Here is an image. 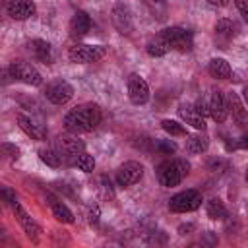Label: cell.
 I'll use <instances>...</instances> for the list:
<instances>
[{
	"instance_id": "8",
	"label": "cell",
	"mask_w": 248,
	"mask_h": 248,
	"mask_svg": "<svg viewBox=\"0 0 248 248\" xmlns=\"http://www.w3.org/2000/svg\"><path fill=\"white\" fill-rule=\"evenodd\" d=\"M56 149L62 153L64 163L66 161H76L78 155H81L85 151V143L78 138V134H68V136H60L56 140Z\"/></svg>"
},
{
	"instance_id": "32",
	"label": "cell",
	"mask_w": 248,
	"mask_h": 248,
	"mask_svg": "<svg viewBox=\"0 0 248 248\" xmlns=\"http://www.w3.org/2000/svg\"><path fill=\"white\" fill-rule=\"evenodd\" d=\"M2 151H4V155H6V157H10L12 161H16V159L19 157V147H17V145H14V143L4 141V143H2Z\"/></svg>"
},
{
	"instance_id": "6",
	"label": "cell",
	"mask_w": 248,
	"mask_h": 248,
	"mask_svg": "<svg viewBox=\"0 0 248 248\" xmlns=\"http://www.w3.org/2000/svg\"><path fill=\"white\" fill-rule=\"evenodd\" d=\"M202 205V194L198 190H184L169 200V209L172 213H188Z\"/></svg>"
},
{
	"instance_id": "34",
	"label": "cell",
	"mask_w": 248,
	"mask_h": 248,
	"mask_svg": "<svg viewBox=\"0 0 248 248\" xmlns=\"http://www.w3.org/2000/svg\"><path fill=\"white\" fill-rule=\"evenodd\" d=\"M234 4H236L238 12L242 14V17H244L246 23H248V0H234Z\"/></svg>"
},
{
	"instance_id": "25",
	"label": "cell",
	"mask_w": 248,
	"mask_h": 248,
	"mask_svg": "<svg viewBox=\"0 0 248 248\" xmlns=\"http://www.w3.org/2000/svg\"><path fill=\"white\" fill-rule=\"evenodd\" d=\"M205 211H207V217L213 219V221H217V219L223 221V219H227V215H229L225 203H223L219 198H211V200L207 202V205H205Z\"/></svg>"
},
{
	"instance_id": "28",
	"label": "cell",
	"mask_w": 248,
	"mask_h": 248,
	"mask_svg": "<svg viewBox=\"0 0 248 248\" xmlns=\"http://www.w3.org/2000/svg\"><path fill=\"white\" fill-rule=\"evenodd\" d=\"M161 128H163L167 134H170V136H186V128H184L180 122L170 120V118L161 120Z\"/></svg>"
},
{
	"instance_id": "12",
	"label": "cell",
	"mask_w": 248,
	"mask_h": 248,
	"mask_svg": "<svg viewBox=\"0 0 248 248\" xmlns=\"http://www.w3.org/2000/svg\"><path fill=\"white\" fill-rule=\"evenodd\" d=\"M128 97L134 105H145L149 101V85L140 74L128 76Z\"/></svg>"
},
{
	"instance_id": "39",
	"label": "cell",
	"mask_w": 248,
	"mask_h": 248,
	"mask_svg": "<svg viewBox=\"0 0 248 248\" xmlns=\"http://www.w3.org/2000/svg\"><path fill=\"white\" fill-rule=\"evenodd\" d=\"M244 176H246V182H248V167H246V174Z\"/></svg>"
},
{
	"instance_id": "11",
	"label": "cell",
	"mask_w": 248,
	"mask_h": 248,
	"mask_svg": "<svg viewBox=\"0 0 248 248\" xmlns=\"http://www.w3.org/2000/svg\"><path fill=\"white\" fill-rule=\"evenodd\" d=\"M110 17H112V25L116 27L118 33H122V35H130V33H132V29H134V19H132L130 8H128L124 2H116V4L112 6Z\"/></svg>"
},
{
	"instance_id": "13",
	"label": "cell",
	"mask_w": 248,
	"mask_h": 248,
	"mask_svg": "<svg viewBox=\"0 0 248 248\" xmlns=\"http://www.w3.org/2000/svg\"><path fill=\"white\" fill-rule=\"evenodd\" d=\"M17 124H19V128L29 136V138H33V140H46V126L41 122V120H37L35 116H31V114H25V112H19L17 116Z\"/></svg>"
},
{
	"instance_id": "24",
	"label": "cell",
	"mask_w": 248,
	"mask_h": 248,
	"mask_svg": "<svg viewBox=\"0 0 248 248\" xmlns=\"http://www.w3.org/2000/svg\"><path fill=\"white\" fill-rule=\"evenodd\" d=\"M48 203H50V209H52V215H54L56 221H60V223H74V215H72V211L68 209L66 203H62L56 198H50Z\"/></svg>"
},
{
	"instance_id": "35",
	"label": "cell",
	"mask_w": 248,
	"mask_h": 248,
	"mask_svg": "<svg viewBox=\"0 0 248 248\" xmlns=\"http://www.w3.org/2000/svg\"><path fill=\"white\" fill-rule=\"evenodd\" d=\"M229 149H248V136H242L236 143H232V145H227Z\"/></svg>"
},
{
	"instance_id": "21",
	"label": "cell",
	"mask_w": 248,
	"mask_h": 248,
	"mask_svg": "<svg viewBox=\"0 0 248 248\" xmlns=\"http://www.w3.org/2000/svg\"><path fill=\"white\" fill-rule=\"evenodd\" d=\"M207 72L211 78H217V79H229L232 74L231 64L225 58H211L207 64Z\"/></svg>"
},
{
	"instance_id": "4",
	"label": "cell",
	"mask_w": 248,
	"mask_h": 248,
	"mask_svg": "<svg viewBox=\"0 0 248 248\" xmlns=\"http://www.w3.org/2000/svg\"><path fill=\"white\" fill-rule=\"evenodd\" d=\"M105 54H107V46H103V45H83V43H78V45L70 46V50H68V58L74 64H91V62L101 60Z\"/></svg>"
},
{
	"instance_id": "36",
	"label": "cell",
	"mask_w": 248,
	"mask_h": 248,
	"mask_svg": "<svg viewBox=\"0 0 248 248\" xmlns=\"http://www.w3.org/2000/svg\"><path fill=\"white\" fill-rule=\"evenodd\" d=\"M97 221H99V207L97 205H91L89 207V223L95 225Z\"/></svg>"
},
{
	"instance_id": "17",
	"label": "cell",
	"mask_w": 248,
	"mask_h": 248,
	"mask_svg": "<svg viewBox=\"0 0 248 248\" xmlns=\"http://www.w3.org/2000/svg\"><path fill=\"white\" fill-rule=\"evenodd\" d=\"M27 50L31 52V56L43 64H52V46L48 41L45 39H31L27 43Z\"/></svg>"
},
{
	"instance_id": "23",
	"label": "cell",
	"mask_w": 248,
	"mask_h": 248,
	"mask_svg": "<svg viewBox=\"0 0 248 248\" xmlns=\"http://www.w3.org/2000/svg\"><path fill=\"white\" fill-rule=\"evenodd\" d=\"M145 50H147V54H149V56L159 58V56H165V54L170 50V46H169V43L163 39V35H161V33H157L153 39H149V41H147Z\"/></svg>"
},
{
	"instance_id": "18",
	"label": "cell",
	"mask_w": 248,
	"mask_h": 248,
	"mask_svg": "<svg viewBox=\"0 0 248 248\" xmlns=\"http://www.w3.org/2000/svg\"><path fill=\"white\" fill-rule=\"evenodd\" d=\"M91 29V17L87 12L83 10H78L74 16H72V21H70V35L74 39H81L87 35V31Z\"/></svg>"
},
{
	"instance_id": "14",
	"label": "cell",
	"mask_w": 248,
	"mask_h": 248,
	"mask_svg": "<svg viewBox=\"0 0 248 248\" xmlns=\"http://www.w3.org/2000/svg\"><path fill=\"white\" fill-rule=\"evenodd\" d=\"M14 215H16V219L19 221V225L23 227V231H25V234L33 240V242H39V238H41V232H43V229H41V225L33 219V217H29V213L19 205V202L14 205Z\"/></svg>"
},
{
	"instance_id": "22",
	"label": "cell",
	"mask_w": 248,
	"mask_h": 248,
	"mask_svg": "<svg viewBox=\"0 0 248 248\" xmlns=\"http://www.w3.org/2000/svg\"><path fill=\"white\" fill-rule=\"evenodd\" d=\"M209 147V138L203 134V130H200L198 134H192V136H188V140H186V151L188 153H203L205 149Z\"/></svg>"
},
{
	"instance_id": "20",
	"label": "cell",
	"mask_w": 248,
	"mask_h": 248,
	"mask_svg": "<svg viewBox=\"0 0 248 248\" xmlns=\"http://www.w3.org/2000/svg\"><path fill=\"white\" fill-rule=\"evenodd\" d=\"M178 116L186 122V124H190L192 128H196V130H205V118L198 112V108L194 107V105H180L178 107Z\"/></svg>"
},
{
	"instance_id": "38",
	"label": "cell",
	"mask_w": 248,
	"mask_h": 248,
	"mask_svg": "<svg viewBox=\"0 0 248 248\" xmlns=\"http://www.w3.org/2000/svg\"><path fill=\"white\" fill-rule=\"evenodd\" d=\"M242 99L248 105V83H244V87H242Z\"/></svg>"
},
{
	"instance_id": "9",
	"label": "cell",
	"mask_w": 248,
	"mask_h": 248,
	"mask_svg": "<svg viewBox=\"0 0 248 248\" xmlns=\"http://www.w3.org/2000/svg\"><path fill=\"white\" fill-rule=\"evenodd\" d=\"M207 107H209V116L215 122H225L227 114H229V105H227V97L219 87H211L209 95H207Z\"/></svg>"
},
{
	"instance_id": "27",
	"label": "cell",
	"mask_w": 248,
	"mask_h": 248,
	"mask_svg": "<svg viewBox=\"0 0 248 248\" xmlns=\"http://www.w3.org/2000/svg\"><path fill=\"white\" fill-rule=\"evenodd\" d=\"M149 12L153 14L155 19H165L167 17V2L165 0H143Z\"/></svg>"
},
{
	"instance_id": "3",
	"label": "cell",
	"mask_w": 248,
	"mask_h": 248,
	"mask_svg": "<svg viewBox=\"0 0 248 248\" xmlns=\"http://www.w3.org/2000/svg\"><path fill=\"white\" fill-rule=\"evenodd\" d=\"M159 33L163 35V39L169 43V46L172 50L190 52L194 46V35H192V31H188L184 27H165Z\"/></svg>"
},
{
	"instance_id": "31",
	"label": "cell",
	"mask_w": 248,
	"mask_h": 248,
	"mask_svg": "<svg viewBox=\"0 0 248 248\" xmlns=\"http://www.w3.org/2000/svg\"><path fill=\"white\" fill-rule=\"evenodd\" d=\"M0 196H2V200H4L6 203H10L12 207L17 203V196H16V192H14L12 188H8V186H2V188H0Z\"/></svg>"
},
{
	"instance_id": "15",
	"label": "cell",
	"mask_w": 248,
	"mask_h": 248,
	"mask_svg": "<svg viewBox=\"0 0 248 248\" xmlns=\"http://www.w3.org/2000/svg\"><path fill=\"white\" fill-rule=\"evenodd\" d=\"M37 6L33 0H10L8 6H6V12L12 19H17V21H23V19H29L33 14H35Z\"/></svg>"
},
{
	"instance_id": "10",
	"label": "cell",
	"mask_w": 248,
	"mask_h": 248,
	"mask_svg": "<svg viewBox=\"0 0 248 248\" xmlns=\"http://www.w3.org/2000/svg\"><path fill=\"white\" fill-rule=\"evenodd\" d=\"M141 176H143V165L138 161H126L116 170V184L122 188H128L140 182Z\"/></svg>"
},
{
	"instance_id": "7",
	"label": "cell",
	"mask_w": 248,
	"mask_h": 248,
	"mask_svg": "<svg viewBox=\"0 0 248 248\" xmlns=\"http://www.w3.org/2000/svg\"><path fill=\"white\" fill-rule=\"evenodd\" d=\"M72 97H74V87L70 81H66L62 78L48 81L45 87V99L50 101L52 105H66Z\"/></svg>"
},
{
	"instance_id": "33",
	"label": "cell",
	"mask_w": 248,
	"mask_h": 248,
	"mask_svg": "<svg viewBox=\"0 0 248 248\" xmlns=\"http://www.w3.org/2000/svg\"><path fill=\"white\" fill-rule=\"evenodd\" d=\"M196 108H198V112L205 118L207 114H209V107H207V97H200L198 101H196V105H194Z\"/></svg>"
},
{
	"instance_id": "5",
	"label": "cell",
	"mask_w": 248,
	"mask_h": 248,
	"mask_svg": "<svg viewBox=\"0 0 248 248\" xmlns=\"http://www.w3.org/2000/svg\"><path fill=\"white\" fill-rule=\"evenodd\" d=\"M8 74L12 79L16 81H21V83H27V85H41L43 83V76L39 74V70L29 64V62H23V60H16L8 66Z\"/></svg>"
},
{
	"instance_id": "19",
	"label": "cell",
	"mask_w": 248,
	"mask_h": 248,
	"mask_svg": "<svg viewBox=\"0 0 248 248\" xmlns=\"http://www.w3.org/2000/svg\"><path fill=\"white\" fill-rule=\"evenodd\" d=\"M238 35V25L232 21V19H227V17H221L217 19L215 23V39L219 43H229L231 39H234Z\"/></svg>"
},
{
	"instance_id": "30",
	"label": "cell",
	"mask_w": 248,
	"mask_h": 248,
	"mask_svg": "<svg viewBox=\"0 0 248 248\" xmlns=\"http://www.w3.org/2000/svg\"><path fill=\"white\" fill-rule=\"evenodd\" d=\"M153 149L161 155H172L176 151V143L170 140H155L153 141Z\"/></svg>"
},
{
	"instance_id": "26",
	"label": "cell",
	"mask_w": 248,
	"mask_h": 248,
	"mask_svg": "<svg viewBox=\"0 0 248 248\" xmlns=\"http://www.w3.org/2000/svg\"><path fill=\"white\" fill-rule=\"evenodd\" d=\"M39 157H41V161H43L45 165H48V167H52V169H58V167L64 163L62 153H60L58 149H52V147L41 149V151H39Z\"/></svg>"
},
{
	"instance_id": "29",
	"label": "cell",
	"mask_w": 248,
	"mask_h": 248,
	"mask_svg": "<svg viewBox=\"0 0 248 248\" xmlns=\"http://www.w3.org/2000/svg\"><path fill=\"white\" fill-rule=\"evenodd\" d=\"M74 165L79 169V170H83V172H93L95 170V159H93V155H89V153H81V155H78V159L74 161Z\"/></svg>"
},
{
	"instance_id": "16",
	"label": "cell",
	"mask_w": 248,
	"mask_h": 248,
	"mask_svg": "<svg viewBox=\"0 0 248 248\" xmlns=\"http://www.w3.org/2000/svg\"><path fill=\"white\" fill-rule=\"evenodd\" d=\"M227 105H229V112L232 114L234 122L238 124V128H242V130L248 132V110L244 108L240 97L231 91V93L227 95Z\"/></svg>"
},
{
	"instance_id": "37",
	"label": "cell",
	"mask_w": 248,
	"mask_h": 248,
	"mask_svg": "<svg viewBox=\"0 0 248 248\" xmlns=\"http://www.w3.org/2000/svg\"><path fill=\"white\" fill-rule=\"evenodd\" d=\"M211 6H217V8H225V6H229L231 4V0H207Z\"/></svg>"
},
{
	"instance_id": "1",
	"label": "cell",
	"mask_w": 248,
	"mask_h": 248,
	"mask_svg": "<svg viewBox=\"0 0 248 248\" xmlns=\"http://www.w3.org/2000/svg\"><path fill=\"white\" fill-rule=\"evenodd\" d=\"M101 124V108L95 103H81L64 116V128L70 134H87Z\"/></svg>"
},
{
	"instance_id": "2",
	"label": "cell",
	"mask_w": 248,
	"mask_h": 248,
	"mask_svg": "<svg viewBox=\"0 0 248 248\" xmlns=\"http://www.w3.org/2000/svg\"><path fill=\"white\" fill-rule=\"evenodd\" d=\"M188 172H190V163L184 159H167L157 167V178L167 188L178 186Z\"/></svg>"
}]
</instances>
